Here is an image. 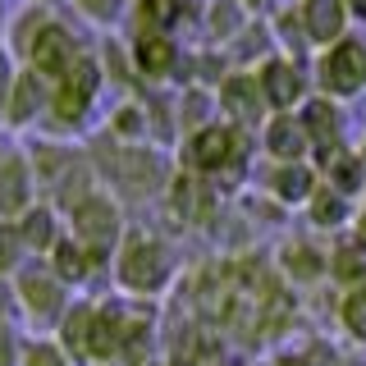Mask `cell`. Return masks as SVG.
Here are the masks:
<instances>
[{
	"label": "cell",
	"mask_w": 366,
	"mask_h": 366,
	"mask_svg": "<svg viewBox=\"0 0 366 366\" xmlns=\"http://www.w3.org/2000/svg\"><path fill=\"white\" fill-rule=\"evenodd\" d=\"M119 129H124V133H133V129H137V114H133V110H129V114H119Z\"/></svg>",
	"instance_id": "obj_28"
},
{
	"label": "cell",
	"mask_w": 366,
	"mask_h": 366,
	"mask_svg": "<svg viewBox=\"0 0 366 366\" xmlns=\"http://www.w3.org/2000/svg\"><path fill=\"white\" fill-rule=\"evenodd\" d=\"M362 160H366V156H362Z\"/></svg>",
	"instance_id": "obj_32"
},
{
	"label": "cell",
	"mask_w": 366,
	"mask_h": 366,
	"mask_svg": "<svg viewBox=\"0 0 366 366\" xmlns=\"http://www.w3.org/2000/svg\"><path fill=\"white\" fill-rule=\"evenodd\" d=\"M289 261H297V274H302V280H312V274H316V257H312V252H297V257H289Z\"/></svg>",
	"instance_id": "obj_24"
},
{
	"label": "cell",
	"mask_w": 366,
	"mask_h": 366,
	"mask_svg": "<svg viewBox=\"0 0 366 366\" xmlns=\"http://www.w3.org/2000/svg\"><path fill=\"white\" fill-rule=\"evenodd\" d=\"M335 179H339V188L348 192L352 183H357V165H352V160H339V169H335Z\"/></svg>",
	"instance_id": "obj_22"
},
{
	"label": "cell",
	"mask_w": 366,
	"mask_h": 366,
	"mask_svg": "<svg viewBox=\"0 0 366 366\" xmlns=\"http://www.w3.org/2000/svg\"><path fill=\"white\" fill-rule=\"evenodd\" d=\"M14 252H19L14 229H5V224H0V266H14Z\"/></svg>",
	"instance_id": "obj_19"
},
{
	"label": "cell",
	"mask_w": 366,
	"mask_h": 366,
	"mask_svg": "<svg viewBox=\"0 0 366 366\" xmlns=\"http://www.w3.org/2000/svg\"><path fill=\"white\" fill-rule=\"evenodd\" d=\"M0 92H5V55H0Z\"/></svg>",
	"instance_id": "obj_29"
},
{
	"label": "cell",
	"mask_w": 366,
	"mask_h": 366,
	"mask_svg": "<svg viewBox=\"0 0 366 366\" xmlns=\"http://www.w3.org/2000/svg\"><path fill=\"white\" fill-rule=\"evenodd\" d=\"M137 64H142L147 74H165L169 69V46L160 37H142V46H137Z\"/></svg>",
	"instance_id": "obj_11"
},
{
	"label": "cell",
	"mask_w": 366,
	"mask_h": 366,
	"mask_svg": "<svg viewBox=\"0 0 366 366\" xmlns=\"http://www.w3.org/2000/svg\"><path fill=\"white\" fill-rule=\"evenodd\" d=\"M32 64L41 69V74H60L69 64V37L60 28H41L37 41H32Z\"/></svg>",
	"instance_id": "obj_5"
},
{
	"label": "cell",
	"mask_w": 366,
	"mask_h": 366,
	"mask_svg": "<svg viewBox=\"0 0 366 366\" xmlns=\"http://www.w3.org/2000/svg\"><path fill=\"white\" fill-rule=\"evenodd\" d=\"M224 106L238 110V114H257V83H247V78L224 83Z\"/></svg>",
	"instance_id": "obj_10"
},
{
	"label": "cell",
	"mask_w": 366,
	"mask_h": 366,
	"mask_svg": "<svg viewBox=\"0 0 366 366\" xmlns=\"http://www.w3.org/2000/svg\"><path fill=\"white\" fill-rule=\"evenodd\" d=\"M339 28H343L339 0H307V32H312V37L330 41V37H339Z\"/></svg>",
	"instance_id": "obj_7"
},
{
	"label": "cell",
	"mask_w": 366,
	"mask_h": 366,
	"mask_svg": "<svg viewBox=\"0 0 366 366\" xmlns=\"http://www.w3.org/2000/svg\"><path fill=\"white\" fill-rule=\"evenodd\" d=\"M74 224H78V234H83V243L101 252V247H110L114 224H119V220H114L110 202H97V197H92V202H83V206L74 211Z\"/></svg>",
	"instance_id": "obj_1"
},
{
	"label": "cell",
	"mask_w": 366,
	"mask_h": 366,
	"mask_svg": "<svg viewBox=\"0 0 366 366\" xmlns=\"http://www.w3.org/2000/svg\"><path fill=\"white\" fill-rule=\"evenodd\" d=\"M274 188H280V197H289V202H297V197H307V188H312V174L307 169H284L280 179H274Z\"/></svg>",
	"instance_id": "obj_12"
},
{
	"label": "cell",
	"mask_w": 366,
	"mask_h": 366,
	"mask_svg": "<svg viewBox=\"0 0 366 366\" xmlns=\"http://www.w3.org/2000/svg\"><path fill=\"white\" fill-rule=\"evenodd\" d=\"M307 119H312V133L320 137V142H330V137H335V114H330L325 106H312V110H307Z\"/></svg>",
	"instance_id": "obj_16"
},
{
	"label": "cell",
	"mask_w": 366,
	"mask_h": 366,
	"mask_svg": "<svg viewBox=\"0 0 366 366\" xmlns=\"http://www.w3.org/2000/svg\"><path fill=\"white\" fill-rule=\"evenodd\" d=\"M23 234H28L32 247H46V243H51V215H46V211H32L28 224H23Z\"/></svg>",
	"instance_id": "obj_15"
},
{
	"label": "cell",
	"mask_w": 366,
	"mask_h": 366,
	"mask_svg": "<svg viewBox=\"0 0 366 366\" xmlns=\"http://www.w3.org/2000/svg\"><path fill=\"white\" fill-rule=\"evenodd\" d=\"M124 280L133 284V289H156L160 280H165V252L156 243H142L129 252V261H124Z\"/></svg>",
	"instance_id": "obj_3"
},
{
	"label": "cell",
	"mask_w": 366,
	"mask_h": 366,
	"mask_svg": "<svg viewBox=\"0 0 366 366\" xmlns=\"http://www.w3.org/2000/svg\"><path fill=\"white\" fill-rule=\"evenodd\" d=\"M60 270L64 274H83V252H78V247H60Z\"/></svg>",
	"instance_id": "obj_21"
},
{
	"label": "cell",
	"mask_w": 366,
	"mask_h": 366,
	"mask_svg": "<svg viewBox=\"0 0 366 366\" xmlns=\"http://www.w3.org/2000/svg\"><path fill=\"white\" fill-rule=\"evenodd\" d=\"M325 78H330V87H339V92H352L366 78V51L357 41H343L335 55L325 60Z\"/></svg>",
	"instance_id": "obj_2"
},
{
	"label": "cell",
	"mask_w": 366,
	"mask_h": 366,
	"mask_svg": "<svg viewBox=\"0 0 366 366\" xmlns=\"http://www.w3.org/2000/svg\"><path fill=\"white\" fill-rule=\"evenodd\" d=\"M114 5H119V0H83V9H92V14H110Z\"/></svg>",
	"instance_id": "obj_27"
},
{
	"label": "cell",
	"mask_w": 366,
	"mask_h": 366,
	"mask_svg": "<svg viewBox=\"0 0 366 366\" xmlns=\"http://www.w3.org/2000/svg\"><path fill=\"white\" fill-rule=\"evenodd\" d=\"M352 5H357V14H366V0H352Z\"/></svg>",
	"instance_id": "obj_30"
},
{
	"label": "cell",
	"mask_w": 366,
	"mask_h": 366,
	"mask_svg": "<svg viewBox=\"0 0 366 366\" xmlns=\"http://www.w3.org/2000/svg\"><path fill=\"white\" fill-rule=\"evenodd\" d=\"M28 110H32V78H28V83H19V101H14V114H19V119Z\"/></svg>",
	"instance_id": "obj_23"
},
{
	"label": "cell",
	"mask_w": 366,
	"mask_h": 366,
	"mask_svg": "<svg viewBox=\"0 0 366 366\" xmlns=\"http://www.w3.org/2000/svg\"><path fill=\"white\" fill-rule=\"evenodd\" d=\"M297 92H302V83H297V74L289 64H280V60L266 64V97L274 101V106H289Z\"/></svg>",
	"instance_id": "obj_9"
},
{
	"label": "cell",
	"mask_w": 366,
	"mask_h": 366,
	"mask_svg": "<svg viewBox=\"0 0 366 366\" xmlns=\"http://www.w3.org/2000/svg\"><path fill=\"white\" fill-rule=\"evenodd\" d=\"M114 335H119V325H114L110 316H97V330H92L87 348L97 352V357H110V352H114Z\"/></svg>",
	"instance_id": "obj_13"
},
{
	"label": "cell",
	"mask_w": 366,
	"mask_h": 366,
	"mask_svg": "<svg viewBox=\"0 0 366 366\" xmlns=\"http://www.w3.org/2000/svg\"><path fill=\"white\" fill-rule=\"evenodd\" d=\"M316 215H320V220H339V202H316Z\"/></svg>",
	"instance_id": "obj_26"
},
{
	"label": "cell",
	"mask_w": 366,
	"mask_h": 366,
	"mask_svg": "<svg viewBox=\"0 0 366 366\" xmlns=\"http://www.w3.org/2000/svg\"><path fill=\"white\" fill-rule=\"evenodd\" d=\"M229 152H234V137H229L224 129H206L192 137V160H197L202 169H215V165H224Z\"/></svg>",
	"instance_id": "obj_6"
},
{
	"label": "cell",
	"mask_w": 366,
	"mask_h": 366,
	"mask_svg": "<svg viewBox=\"0 0 366 366\" xmlns=\"http://www.w3.org/2000/svg\"><path fill=\"white\" fill-rule=\"evenodd\" d=\"M23 197H28L23 165H19V160H5V165H0V215H5V211H19Z\"/></svg>",
	"instance_id": "obj_8"
},
{
	"label": "cell",
	"mask_w": 366,
	"mask_h": 366,
	"mask_svg": "<svg viewBox=\"0 0 366 366\" xmlns=\"http://www.w3.org/2000/svg\"><path fill=\"white\" fill-rule=\"evenodd\" d=\"M28 297H32V307H41V312H46V307L55 302V289H51V284H37V280H28Z\"/></svg>",
	"instance_id": "obj_20"
},
{
	"label": "cell",
	"mask_w": 366,
	"mask_h": 366,
	"mask_svg": "<svg viewBox=\"0 0 366 366\" xmlns=\"http://www.w3.org/2000/svg\"><path fill=\"white\" fill-rule=\"evenodd\" d=\"M142 9H147V19H152V23H174L179 0H142Z\"/></svg>",
	"instance_id": "obj_17"
},
{
	"label": "cell",
	"mask_w": 366,
	"mask_h": 366,
	"mask_svg": "<svg viewBox=\"0 0 366 366\" xmlns=\"http://www.w3.org/2000/svg\"><path fill=\"white\" fill-rule=\"evenodd\" d=\"M28 366H64V362L55 357L51 348H37V352H32V362H28Z\"/></svg>",
	"instance_id": "obj_25"
},
{
	"label": "cell",
	"mask_w": 366,
	"mask_h": 366,
	"mask_svg": "<svg viewBox=\"0 0 366 366\" xmlns=\"http://www.w3.org/2000/svg\"><path fill=\"white\" fill-rule=\"evenodd\" d=\"M252 5H257V0H252Z\"/></svg>",
	"instance_id": "obj_31"
},
{
	"label": "cell",
	"mask_w": 366,
	"mask_h": 366,
	"mask_svg": "<svg viewBox=\"0 0 366 366\" xmlns=\"http://www.w3.org/2000/svg\"><path fill=\"white\" fill-rule=\"evenodd\" d=\"M270 147H274V156H297V147H302V133H297L289 119H280V124L270 129Z\"/></svg>",
	"instance_id": "obj_14"
},
{
	"label": "cell",
	"mask_w": 366,
	"mask_h": 366,
	"mask_svg": "<svg viewBox=\"0 0 366 366\" xmlns=\"http://www.w3.org/2000/svg\"><path fill=\"white\" fill-rule=\"evenodd\" d=\"M343 316H348V330H352V335H357V339H366V293H362V297H352V302H348V312H343Z\"/></svg>",
	"instance_id": "obj_18"
},
{
	"label": "cell",
	"mask_w": 366,
	"mask_h": 366,
	"mask_svg": "<svg viewBox=\"0 0 366 366\" xmlns=\"http://www.w3.org/2000/svg\"><path fill=\"white\" fill-rule=\"evenodd\" d=\"M92 92H97V69H92L87 60H78V64H74V83H69V87L60 92V101H55L60 119H78Z\"/></svg>",
	"instance_id": "obj_4"
}]
</instances>
